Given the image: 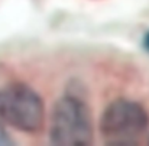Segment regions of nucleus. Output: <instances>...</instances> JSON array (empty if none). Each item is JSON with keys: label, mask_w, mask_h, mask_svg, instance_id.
I'll return each instance as SVG.
<instances>
[{"label": "nucleus", "mask_w": 149, "mask_h": 146, "mask_svg": "<svg viewBox=\"0 0 149 146\" xmlns=\"http://www.w3.org/2000/svg\"><path fill=\"white\" fill-rule=\"evenodd\" d=\"M94 139L91 111L74 93L56 100L49 120V143L55 146H87Z\"/></svg>", "instance_id": "f257e3e1"}, {"label": "nucleus", "mask_w": 149, "mask_h": 146, "mask_svg": "<svg viewBox=\"0 0 149 146\" xmlns=\"http://www.w3.org/2000/svg\"><path fill=\"white\" fill-rule=\"evenodd\" d=\"M99 126L106 145H138L149 129V113L135 100L116 98L103 110Z\"/></svg>", "instance_id": "f03ea898"}, {"label": "nucleus", "mask_w": 149, "mask_h": 146, "mask_svg": "<svg viewBox=\"0 0 149 146\" xmlns=\"http://www.w3.org/2000/svg\"><path fill=\"white\" fill-rule=\"evenodd\" d=\"M45 122L44 98L25 83L0 87V123L22 133H39Z\"/></svg>", "instance_id": "7ed1b4c3"}, {"label": "nucleus", "mask_w": 149, "mask_h": 146, "mask_svg": "<svg viewBox=\"0 0 149 146\" xmlns=\"http://www.w3.org/2000/svg\"><path fill=\"white\" fill-rule=\"evenodd\" d=\"M7 145H13V140L9 136V133L4 130V127L0 124V146H7Z\"/></svg>", "instance_id": "20e7f679"}, {"label": "nucleus", "mask_w": 149, "mask_h": 146, "mask_svg": "<svg viewBox=\"0 0 149 146\" xmlns=\"http://www.w3.org/2000/svg\"><path fill=\"white\" fill-rule=\"evenodd\" d=\"M142 48L149 54V31H146L142 36Z\"/></svg>", "instance_id": "39448f33"}]
</instances>
